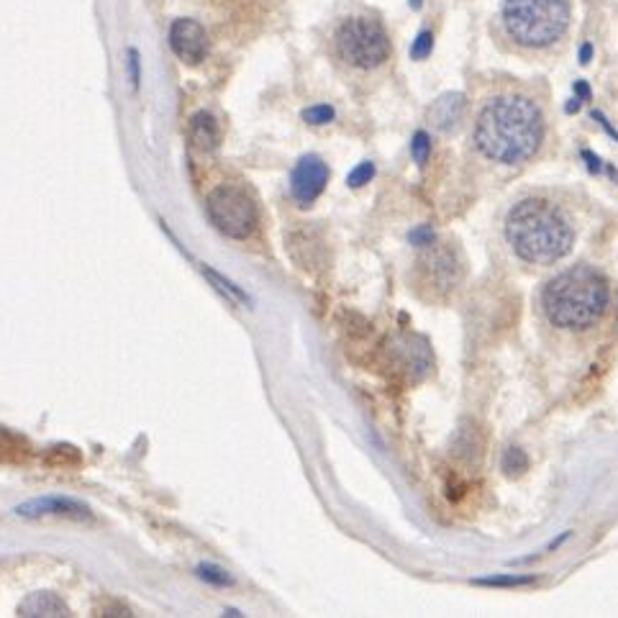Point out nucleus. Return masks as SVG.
<instances>
[{
  "label": "nucleus",
  "mask_w": 618,
  "mask_h": 618,
  "mask_svg": "<svg viewBox=\"0 0 618 618\" xmlns=\"http://www.w3.org/2000/svg\"><path fill=\"white\" fill-rule=\"evenodd\" d=\"M544 131V116L531 98L498 95L477 116L475 144L493 162L516 165L539 152Z\"/></svg>",
  "instance_id": "obj_1"
},
{
  "label": "nucleus",
  "mask_w": 618,
  "mask_h": 618,
  "mask_svg": "<svg viewBox=\"0 0 618 618\" xmlns=\"http://www.w3.org/2000/svg\"><path fill=\"white\" fill-rule=\"evenodd\" d=\"M506 239L529 265H552L575 244L565 213L544 198H524L508 211Z\"/></svg>",
  "instance_id": "obj_2"
},
{
  "label": "nucleus",
  "mask_w": 618,
  "mask_h": 618,
  "mask_svg": "<svg viewBox=\"0 0 618 618\" xmlns=\"http://www.w3.org/2000/svg\"><path fill=\"white\" fill-rule=\"evenodd\" d=\"M542 306L560 329H590L608 306V283L593 267H570L544 285Z\"/></svg>",
  "instance_id": "obj_3"
},
{
  "label": "nucleus",
  "mask_w": 618,
  "mask_h": 618,
  "mask_svg": "<svg viewBox=\"0 0 618 618\" xmlns=\"http://www.w3.org/2000/svg\"><path fill=\"white\" fill-rule=\"evenodd\" d=\"M503 24L521 47H552L570 26V0H506Z\"/></svg>",
  "instance_id": "obj_4"
},
{
  "label": "nucleus",
  "mask_w": 618,
  "mask_h": 618,
  "mask_svg": "<svg viewBox=\"0 0 618 618\" xmlns=\"http://www.w3.org/2000/svg\"><path fill=\"white\" fill-rule=\"evenodd\" d=\"M339 59L354 70H375L390 59V36L385 26L372 16H352L339 24L334 34Z\"/></svg>",
  "instance_id": "obj_5"
},
{
  "label": "nucleus",
  "mask_w": 618,
  "mask_h": 618,
  "mask_svg": "<svg viewBox=\"0 0 618 618\" xmlns=\"http://www.w3.org/2000/svg\"><path fill=\"white\" fill-rule=\"evenodd\" d=\"M206 211L213 226L231 239H247L257 226V203L242 185L224 183L211 190Z\"/></svg>",
  "instance_id": "obj_6"
},
{
  "label": "nucleus",
  "mask_w": 618,
  "mask_h": 618,
  "mask_svg": "<svg viewBox=\"0 0 618 618\" xmlns=\"http://www.w3.org/2000/svg\"><path fill=\"white\" fill-rule=\"evenodd\" d=\"M326 183H329V167L321 157L308 154V157L298 159V165L293 167L290 175V193L301 206H311L318 195L324 193Z\"/></svg>",
  "instance_id": "obj_7"
},
{
  "label": "nucleus",
  "mask_w": 618,
  "mask_h": 618,
  "mask_svg": "<svg viewBox=\"0 0 618 618\" xmlns=\"http://www.w3.org/2000/svg\"><path fill=\"white\" fill-rule=\"evenodd\" d=\"M170 47L185 65H198L208 54V34L193 18H177L170 26Z\"/></svg>",
  "instance_id": "obj_8"
},
{
  "label": "nucleus",
  "mask_w": 618,
  "mask_h": 618,
  "mask_svg": "<svg viewBox=\"0 0 618 618\" xmlns=\"http://www.w3.org/2000/svg\"><path fill=\"white\" fill-rule=\"evenodd\" d=\"M421 270H424L426 280L434 283V288L449 290L462 280V265L460 259L454 257L452 249L434 247L429 244V252L421 257Z\"/></svg>",
  "instance_id": "obj_9"
},
{
  "label": "nucleus",
  "mask_w": 618,
  "mask_h": 618,
  "mask_svg": "<svg viewBox=\"0 0 618 618\" xmlns=\"http://www.w3.org/2000/svg\"><path fill=\"white\" fill-rule=\"evenodd\" d=\"M18 516L24 518H44V516H67V518H88L90 508L80 501H72V498H57V495H49V498H34V501H26L16 508Z\"/></svg>",
  "instance_id": "obj_10"
},
{
  "label": "nucleus",
  "mask_w": 618,
  "mask_h": 618,
  "mask_svg": "<svg viewBox=\"0 0 618 618\" xmlns=\"http://www.w3.org/2000/svg\"><path fill=\"white\" fill-rule=\"evenodd\" d=\"M465 95L462 93H444L436 98L434 106L429 108V121L436 131H449L460 124L465 116Z\"/></svg>",
  "instance_id": "obj_11"
},
{
  "label": "nucleus",
  "mask_w": 618,
  "mask_h": 618,
  "mask_svg": "<svg viewBox=\"0 0 618 618\" xmlns=\"http://www.w3.org/2000/svg\"><path fill=\"white\" fill-rule=\"evenodd\" d=\"M18 616L24 618H62L70 616V608L62 603V598H57L54 593L47 590H39V593L26 595L21 606H18Z\"/></svg>",
  "instance_id": "obj_12"
},
{
  "label": "nucleus",
  "mask_w": 618,
  "mask_h": 618,
  "mask_svg": "<svg viewBox=\"0 0 618 618\" xmlns=\"http://www.w3.org/2000/svg\"><path fill=\"white\" fill-rule=\"evenodd\" d=\"M190 142L203 152H213L221 144V129L211 113L201 111L190 118Z\"/></svg>",
  "instance_id": "obj_13"
},
{
  "label": "nucleus",
  "mask_w": 618,
  "mask_h": 618,
  "mask_svg": "<svg viewBox=\"0 0 618 618\" xmlns=\"http://www.w3.org/2000/svg\"><path fill=\"white\" fill-rule=\"evenodd\" d=\"M475 585H485V588H524V585H534L536 580L531 575H490L472 580Z\"/></svg>",
  "instance_id": "obj_14"
},
{
  "label": "nucleus",
  "mask_w": 618,
  "mask_h": 618,
  "mask_svg": "<svg viewBox=\"0 0 618 618\" xmlns=\"http://www.w3.org/2000/svg\"><path fill=\"white\" fill-rule=\"evenodd\" d=\"M503 472H506L508 477H518L524 475L526 470H529V457H526L524 449L518 447H508L506 452H503V460H501Z\"/></svg>",
  "instance_id": "obj_15"
},
{
  "label": "nucleus",
  "mask_w": 618,
  "mask_h": 618,
  "mask_svg": "<svg viewBox=\"0 0 618 618\" xmlns=\"http://www.w3.org/2000/svg\"><path fill=\"white\" fill-rule=\"evenodd\" d=\"M203 275H208V277H211V283L216 285V288L221 290V293H226V295H229L231 301L249 303V295L244 293V290L239 288V285H234V283H231V280H226V277H221V275H218L216 270H211V267H203Z\"/></svg>",
  "instance_id": "obj_16"
},
{
  "label": "nucleus",
  "mask_w": 618,
  "mask_h": 618,
  "mask_svg": "<svg viewBox=\"0 0 618 618\" xmlns=\"http://www.w3.org/2000/svg\"><path fill=\"white\" fill-rule=\"evenodd\" d=\"M411 154L418 167H424L431 157V136L426 131H416L411 139Z\"/></svg>",
  "instance_id": "obj_17"
},
{
  "label": "nucleus",
  "mask_w": 618,
  "mask_h": 618,
  "mask_svg": "<svg viewBox=\"0 0 618 618\" xmlns=\"http://www.w3.org/2000/svg\"><path fill=\"white\" fill-rule=\"evenodd\" d=\"M334 108L331 106H311L303 111V121L311 126H324V124H331L334 121Z\"/></svg>",
  "instance_id": "obj_18"
},
{
  "label": "nucleus",
  "mask_w": 618,
  "mask_h": 618,
  "mask_svg": "<svg viewBox=\"0 0 618 618\" xmlns=\"http://www.w3.org/2000/svg\"><path fill=\"white\" fill-rule=\"evenodd\" d=\"M198 577H201V580H206V583H211V585H231L234 583V580H231V575L226 570H221V567H216V565H198Z\"/></svg>",
  "instance_id": "obj_19"
},
{
  "label": "nucleus",
  "mask_w": 618,
  "mask_h": 618,
  "mask_svg": "<svg viewBox=\"0 0 618 618\" xmlns=\"http://www.w3.org/2000/svg\"><path fill=\"white\" fill-rule=\"evenodd\" d=\"M372 177H375V165H372V162H360V165L347 175V185L349 188H362V185L370 183Z\"/></svg>",
  "instance_id": "obj_20"
},
{
  "label": "nucleus",
  "mask_w": 618,
  "mask_h": 618,
  "mask_svg": "<svg viewBox=\"0 0 618 618\" xmlns=\"http://www.w3.org/2000/svg\"><path fill=\"white\" fill-rule=\"evenodd\" d=\"M431 49H434V34L431 31H421V34L413 39V47H411V57L413 59H426L431 54Z\"/></svg>",
  "instance_id": "obj_21"
},
{
  "label": "nucleus",
  "mask_w": 618,
  "mask_h": 618,
  "mask_svg": "<svg viewBox=\"0 0 618 618\" xmlns=\"http://www.w3.org/2000/svg\"><path fill=\"white\" fill-rule=\"evenodd\" d=\"M434 239H436V234L429 224L416 226V229L408 234V242L416 244V247H429V244H434Z\"/></svg>",
  "instance_id": "obj_22"
},
{
  "label": "nucleus",
  "mask_w": 618,
  "mask_h": 618,
  "mask_svg": "<svg viewBox=\"0 0 618 618\" xmlns=\"http://www.w3.org/2000/svg\"><path fill=\"white\" fill-rule=\"evenodd\" d=\"M129 67H131V83L134 88L139 85V52L136 49H129Z\"/></svg>",
  "instance_id": "obj_23"
},
{
  "label": "nucleus",
  "mask_w": 618,
  "mask_h": 618,
  "mask_svg": "<svg viewBox=\"0 0 618 618\" xmlns=\"http://www.w3.org/2000/svg\"><path fill=\"white\" fill-rule=\"evenodd\" d=\"M575 98H580V101H588L590 98V88L580 80V83H575Z\"/></svg>",
  "instance_id": "obj_24"
},
{
  "label": "nucleus",
  "mask_w": 618,
  "mask_h": 618,
  "mask_svg": "<svg viewBox=\"0 0 618 618\" xmlns=\"http://www.w3.org/2000/svg\"><path fill=\"white\" fill-rule=\"evenodd\" d=\"M583 159H588V167L593 172H601V159L595 157L593 152H583Z\"/></svg>",
  "instance_id": "obj_25"
},
{
  "label": "nucleus",
  "mask_w": 618,
  "mask_h": 618,
  "mask_svg": "<svg viewBox=\"0 0 618 618\" xmlns=\"http://www.w3.org/2000/svg\"><path fill=\"white\" fill-rule=\"evenodd\" d=\"M590 57H593V47H590V44H583V47H580V62H583V65H588Z\"/></svg>",
  "instance_id": "obj_26"
},
{
  "label": "nucleus",
  "mask_w": 618,
  "mask_h": 618,
  "mask_svg": "<svg viewBox=\"0 0 618 618\" xmlns=\"http://www.w3.org/2000/svg\"><path fill=\"white\" fill-rule=\"evenodd\" d=\"M413 3V8H421V0H411Z\"/></svg>",
  "instance_id": "obj_27"
}]
</instances>
